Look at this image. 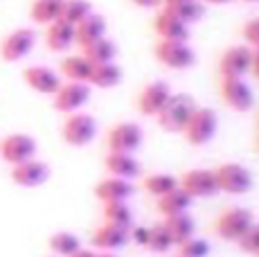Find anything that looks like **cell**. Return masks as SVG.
Returning a JSON list of instances; mask_svg holds the SVG:
<instances>
[{"label":"cell","instance_id":"cell-1","mask_svg":"<svg viewBox=\"0 0 259 257\" xmlns=\"http://www.w3.org/2000/svg\"><path fill=\"white\" fill-rule=\"evenodd\" d=\"M196 106H198L196 100H194L192 95H187V93H171V97H169L167 104L160 108L156 120H158V124H160L162 131L181 133Z\"/></svg>","mask_w":259,"mask_h":257},{"label":"cell","instance_id":"cell-2","mask_svg":"<svg viewBox=\"0 0 259 257\" xmlns=\"http://www.w3.org/2000/svg\"><path fill=\"white\" fill-rule=\"evenodd\" d=\"M219 128V117L212 108L207 106H196L194 113L189 115L185 128H183V138H185L187 145L192 147H205L207 142L217 136Z\"/></svg>","mask_w":259,"mask_h":257},{"label":"cell","instance_id":"cell-3","mask_svg":"<svg viewBox=\"0 0 259 257\" xmlns=\"http://www.w3.org/2000/svg\"><path fill=\"white\" fill-rule=\"evenodd\" d=\"M97 136V120L83 111L66 115L61 124V140L68 147H88Z\"/></svg>","mask_w":259,"mask_h":257},{"label":"cell","instance_id":"cell-4","mask_svg":"<svg viewBox=\"0 0 259 257\" xmlns=\"http://www.w3.org/2000/svg\"><path fill=\"white\" fill-rule=\"evenodd\" d=\"M255 224V217L246 207H228L214 221V232L221 237L223 241H237L246 235V230Z\"/></svg>","mask_w":259,"mask_h":257},{"label":"cell","instance_id":"cell-5","mask_svg":"<svg viewBox=\"0 0 259 257\" xmlns=\"http://www.w3.org/2000/svg\"><path fill=\"white\" fill-rule=\"evenodd\" d=\"M153 54L158 63L169 70H189L196 63V52L187 41H158Z\"/></svg>","mask_w":259,"mask_h":257},{"label":"cell","instance_id":"cell-6","mask_svg":"<svg viewBox=\"0 0 259 257\" xmlns=\"http://www.w3.org/2000/svg\"><path fill=\"white\" fill-rule=\"evenodd\" d=\"M219 95L223 104L237 113H246L255 104V93L243 77H221L219 79Z\"/></svg>","mask_w":259,"mask_h":257},{"label":"cell","instance_id":"cell-7","mask_svg":"<svg viewBox=\"0 0 259 257\" xmlns=\"http://www.w3.org/2000/svg\"><path fill=\"white\" fill-rule=\"evenodd\" d=\"M36 151L38 145L29 133H7L0 138V160L7 162L9 167L36 158Z\"/></svg>","mask_w":259,"mask_h":257},{"label":"cell","instance_id":"cell-8","mask_svg":"<svg viewBox=\"0 0 259 257\" xmlns=\"http://www.w3.org/2000/svg\"><path fill=\"white\" fill-rule=\"evenodd\" d=\"M214 176H217V185L219 192L223 194H246L252 187V174L248 167L239 165V162H223L214 169Z\"/></svg>","mask_w":259,"mask_h":257},{"label":"cell","instance_id":"cell-9","mask_svg":"<svg viewBox=\"0 0 259 257\" xmlns=\"http://www.w3.org/2000/svg\"><path fill=\"white\" fill-rule=\"evenodd\" d=\"M36 46V32L32 27H16L0 41V59L5 63H18Z\"/></svg>","mask_w":259,"mask_h":257},{"label":"cell","instance_id":"cell-10","mask_svg":"<svg viewBox=\"0 0 259 257\" xmlns=\"http://www.w3.org/2000/svg\"><path fill=\"white\" fill-rule=\"evenodd\" d=\"M91 100V86L83 81H61L59 91L52 95L54 111L70 115V113L81 111Z\"/></svg>","mask_w":259,"mask_h":257},{"label":"cell","instance_id":"cell-11","mask_svg":"<svg viewBox=\"0 0 259 257\" xmlns=\"http://www.w3.org/2000/svg\"><path fill=\"white\" fill-rule=\"evenodd\" d=\"M142 140H144V131L136 122H117L106 133L108 151H119V154H133V151H138Z\"/></svg>","mask_w":259,"mask_h":257},{"label":"cell","instance_id":"cell-12","mask_svg":"<svg viewBox=\"0 0 259 257\" xmlns=\"http://www.w3.org/2000/svg\"><path fill=\"white\" fill-rule=\"evenodd\" d=\"M178 187L185 194H189L192 199H210V196L219 194V185H217V176L214 169H187L185 174L178 179Z\"/></svg>","mask_w":259,"mask_h":257},{"label":"cell","instance_id":"cell-13","mask_svg":"<svg viewBox=\"0 0 259 257\" xmlns=\"http://www.w3.org/2000/svg\"><path fill=\"white\" fill-rule=\"evenodd\" d=\"M50 174H52L50 165L43 160H38V158L25 160L21 165H14L12 169H9V179H12L14 185L29 187V190H32V187H41L43 183H48Z\"/></svg>","mask_w":259,"mask_h":257},{"label":"cell","instance_id":"cell-14","mask_svg":"<svg viewBox=\"0 0 259 257\" xmlns=\"http://www.w3.org/2000/svg\"><path fill=\"white\" fill-rule=\"evenodd\" d=\"M169 97H171V86L167 81H160V79L158 81H149L140 91V95H138L136 108L144 117H156Z\"/></svg>","mask_w":259,"mask_h":257},{"label":"cell","instance_id":"cell-15","mask_svg":"<svg viewBox=\"0 0 259 257\" xmlns=\"http://www.w3.org/2000/svg\"><path fill=\"white\" fill-rule=\"evenodd\" d=\"M21 77L29 91L38 93V95H50V97L59 91V86L63 81L61 75L48 66H27V68H23Z\"/></svg>","mask_w":259,"mask_h":257},{"label":"cell","instance_id":"cell-16","mask_svg":"<svg viewBox=\"0 0 259 257\" xmlns=\"http://www.w3.org/2000/svg\"><path fill=\"white\" fill-rule=\"evenodd\" d=\"M250 59L252 48L250 46H232L219 57V75L221 77H246L250 72Z\"/></svg>","mask_w":259,"mask_h":257},{"label":"cell","instance_id":"cell-17","mask_svg":"<svg viewBox=\"0 0 259 257\" xmlns=\"http://www.w3.org/2000/svg\"><path fill=\"white\" fill-rule=\"evenodd\" d=\"M93 248H99L102 253H115L117 248H124L128 244V228L122 226H113L104 221L102 226H97L91 237Z\"/></svg>","mask_w":259,"mask_h":257},{"label":"cell","instance_id":"cell-18","mask_svg":"<svg viewBox=\"0 0 259 257\" xmlns=\"http://www.w3.org/2000/svg\"><path fill=\"white\" fill-rule=\"evenodd\" d=\"M153 32L158 34L160 41H189V25L183 21H178L176 16H171L169 12L160 9L153 18Z\"/></svg>","mask_w":259,"mask_h":257},{"label":"cell","instance_id":"cell-19","mask_svg":"<svg viewBox=\"0 0 259 257\" xmlns=\"http://www.w3.org/2000/svg\"><path fill=\"white\" fill-rule=\"evenodd\" d=\"M46 48L54 54H63L74 46V25L66 21H54L46 27Z\"/></svg>","mask_w":259,"mask_h":257},{"label":"cell","instance_id":"cell-20","mask_svg":"<svg viewBox=\"0 0 259 257\" xmlns=\"http://www.w3.org/2000/svg\"><path fill=\"white\" fill-rule=\"evenodd\" d=\"M104 167H106V172L111 176H117V179H124V181H133L136 176H140V172H142L136 156L119 154V151H108V154L104 156Z\"/></svg>","mask_w":259,"mask_h":257},{"label":"cell","instance_id":"cell-21","mask_svg":"<svg viewBox=\"0 0 259 257\" xmlns=\"http://www.w3.org/2000/svg\"><path fill=\"white\" fill-rule=\"evenodd\" d=\"M102 36H106V18L95 12L74 25V46L79 50H83L86 46H91V43H95Z\"/></svg>","mask_w":259,"mask_h":257},{"label":"cell","instance_id":"cell-22","mask_svg":"<svg viewBox=\"0 0 259 257\" xmlns=\"http://www.w3.org/2000/svg\"><path fill=\"white\" fill-rule=\"evenodd\" d=\"M133 194V185L131 181L117 179V176H108V179L99 181L95 185V196L102 203H113V201H126Z\"/></svg>","mask_w":259,"mask_h":257},{"label":"cell","instance_id":"cell-23","mask_svg":"<svg viewBox=\"0 0 259 257\" xmlns=\"http://www.w3.org/2000/svg\"><path fill=\"white\" fill-rule=\"evenodd\" d=\"M93 63L83 57L81 52L79 54H66L59 63V75H61L66 81H83L88 83V77H91Z\"/></svg>","mask_w":259,"mask_h":257},{"label":"cell","instance_id":"cell-24","mask_svg":"<svg viewBox=\"0 0 259 257\" xmlns=\"http://www.w3.org/2000/svg\"><path fill=\"white\" fill-rule=\"evenodd\" d=\"M122 81V68L117 66L115 61L111 63H97L93 66L91 77H88V86L102 88V91H108V88H115Z\"/></svg>","mask_w":259,"mask_h":257},{"label":"cell","instance_id":"cell-25","mask_svg":"<svg viewBox=\"0 0 259 257\" xmlns=\"http://www.w3.org/2000/svg\"><path fill=\"white\" fill-rule=\"evenodd\" d=\"M61 7H63V0H32L29 3V21L48 27L50 23L59 21Z\"/></svg>","mask_w":259,"mask_h":257},{"label":"cell","instance_id":"cell-26","mask_svg":"<svg viewBox=\"0 0 259 257\" xmlns=\"http://www.w3.org/2000/svg\"><path fill=\"white\" fill-rule=\"evenodd\" d=\"M160 9H165L171 16H176L185 25H194V23H198L205 16V5L201 0H183V3H176V5H162Z\"/></svg>","mask_w":259,"mask_h":257},{"label":"cell","instance_id":"cell-27","mask_svg":"<svg viewBox=\"0 0 259 257\" xmlns=\"http://www.w3.org/2000/svg\"><path fill=\"white\" fill-rule=\"evenodd\" d=\"M192 196L185 194V192L181 190V187H176V190L167 192V194H162L160 199H158V212H160L162 217H174V215H183V212L189 210V205H192Z\"/></svg>","mask_w":259,"mask_h":257},{"label":"cell","instance_id":"cell-28","mask_svg":"<svg viewBox=\"0 0 259 257\" xmlns=\"http://www.w3.org/2000/svg\"><path fill=\"white\" fill-rule=\"evenodd\" d=\"M162 224H165L174 246L183 244L185 239L194 237V228H196V226H194V219L187 215V212H183V215H174V217H165Z\"/></svg>","mask_w":259,"mask_h":257},{"label":"cell","instance_id":"cell-29","mask_svg":"<svg viewBox=\"0 0 259 257\" xmlns=\"http://www.w3.org/2000/svg\"><path fill=\"white\" fill-rule=\"evenodd\" d=\"M81 54L93 66H97V63H111V61H115V57H117V46L108 36H102L95 43H91V46L83 48Z\"/></svg>","mask_w":259,"mask_h":257},{"label":"cell","instance_id":"cell-30","mask_svg":"<svg viewBox=\"0 0 259 257\" xmlns=\"http://www.w3.org/2000/svg\"><path fill=\"white\" fill-rule=\"evenodd\" d=\"M48 246L54 257H70L81 248V241H79V237L70 230H59V232H54V235H50Z\"/></svg>","mask_w":259,"mask_h":257},{"label":"cell","instance_id":"cell-31","mask_svg":"<svg viewBox=\"0 0 259 257\" xmlns=\"http://www.w3.org/2000/svg\"><path fill=\"white\" fill-rule=\"evenodd\" d=\"M142 187H144V192H147V194L160 199L162 194L176 190V187H178V179H174V176L167 174V172H153V174H149V176H144V179H142Z\"/></svg>","mask_w":259,"mask_h":257},{"label":"cell","instance_id":"cell-32","mask_svg":"<svg viewBox=\"0 0 259 257\" xmlns=\"http://www.w3.org/2000/svg\"><path fill=\"white\" fill-rule=\"evenodd\" d=\"M104 221L113 226H122V228H131L133 224V215L131 207L126 205V201H113V203H104Z\"/></svg>","mask_w":259,"mask_h":257},{"label":"cell","instance_id":"cell-33","mask_svg":"<svg viewBox=\"0 0 259 257\" xmlns=\"http://www.w3.org/2000/svg\"><path fill=\"white\" fill-rule=\"evenodd\" d=\"M91 14H93L91 0H63L59 21H66V23H70V25H77V23H81L83 18L91 16Z\"/></svg>","mask_w":259,"mask_h":257},{"label":"cell","instance_id":"cell-34","mask_svg":"<svg viewBox=\"0 0 259 257\" xmlns=\"http://www.w3.org/2000/svg\"><path fill=\"white\" fill-rule=\"evenodd\" d=\"M174 246L171 237H169V232L165 228V224H156L149 228V239H147V250H151V253H167L169 248Z\"/></svg>","mask_w":259,"mask_h":257},{"label":"cell","instance_id":"cell-35","mask_svg":"<svg viewBox=\"0 0 259 257\" xmlns=\"http://www.w3.org/2000/svg\"><path fill=\"white\" fill-rule=\"evenodd\" d=\"M178 255L185 257H207L210 255V244L198 237H189L183 244H178Z\"/></svg>","mask_w":259,"mask_h":257},{"label":"cell","instance_id":"cell-36","mask_svg":"<svg viewBox=\"0 0 259 257\" xmlns=\"http://www.w3.org/2000/svg\"><path fill=\"white\" fill-rule=\"evenodd\" d=\"M237 246H239V250L246 253V255H257L259 253V224L257 221L246 230V235L237 241Z\"/></svg>","mask_w":259,"mask_h":257},{"label":"cell","instance_id":"cell-37","mask_svg":"<svg viewBox=\"0 0 259 257\" xmlns=\"http://www.w3.org/2000/svg\"><path fill=\"white\" fill-rule=\"evenodd\" d=\"M241 36H243V41H246V46L259 48V16H255V18H250V21L243 23Z\"/></svg>","mask_w":259,"mask_h":257},{"label":"cell","instance_id":"cell-38","mask_svg":"<svg viewBox=\"0 0 259 257\" xmlns=\"http://www.w3.org/2000/svg\"><path fill=\"white\" fill-rule=\"evenodd\" d=\"M147 239H149V228L147 226H131L128 228V241L147 248Z\"/></svg>","mask_w":259,"mask_h":257},{"label":"cell","instance_id":"cell-39","mask_svg":"<svg viewBox=\"0 0 259 257\" xmlns=\"http://www.w3.org/2000/svg\"><path fill=\"white\" fill-rule=\"evenodd\" d=\"M250 75L259 81V48H252V59H250Z\"/></svg>","mask_w":259,"mask_h":257},{"label":"cell","instance_id":"cell-40","mask_svg":"<svg viewBox=\"0 0 259 257\" xmlns=\"http://www.w3.org/2000/svg\"><path fill=\"white\" fill-rule=\"evenodd\" d=\"M133 5H138V7L142 9H151V7H160V0H131Z\"/></svg>","mask_w":259,"mask_h":257},{"label":"cell","instance_id":"cell-41","mask_svg":"<svg viewBox=\"0 0 259 257\" xmlns=\"http://www.w3.org/2000/svg\"><path fill=\"white\" fill-rule=\"evenodd\" d=\"M70 257H99V253H95V250H88V248H79L74 255Z\"/></svg>","mask_w":259,"mask_h":257},{"label":"cell","instance_id":"cell-42","mask_svg":"<svg viewBox=\"0 0 259 257\" xmlns=\"http://www.w3.org/2000/svg\"><path fill=\"white\" fill-rule=\"evenodd\" d=\"M203 5H228V3H232V0H201Z\"/></svg>","mask_w":259,"mask_h":257},{"label":"cell","instance_id":"cell-43","mask_svg":"<svg viewBox=\"0 0 259 257\" xmlns=\"http://www.w3.org/2000/svg\"><path fill=\"white\" fill-rule=\"evenodd\" d=\"M176 3H183V0H160V7L162 5H176Z\"/></svg>","mask_w":259,"mask_h":257},{"label":"cell","instance_id":"cell-44","mask_svg":"<svg viewBox=\"0 0 259 257\" xmlns=\"http://www.w3.org/2000/svg\"><path fill=\"white\" fill-rule=\"evenodd\" d=\"M99 257H117L115 253H99Z\"/></svg>","mask_w":259,"mask_h":257},{"label":"cell","instance_id":"cell-45","mask_svg":"<svg viewBox=\"0 0 259 257\" xmlns=\"http://www.w3.org/2000/svg\"><path fill=\"white\" fill-rule=\"evenodd\" d=\"M243 3H259V0H243Z\"/></svg>","mask_w":259,"mask_h":257},{"label":"cell","instance_id":"cell-46","mask_svg":"<svg viewBox=\"0 0 259 257\" xmlns=\"http://www.w3.org/2000/svg\"><path fill=\"white\" fill-rule=\"evenodd\" d=\"M257 149H259V136H257Z\"/></svg>","mask_w":259,"mask_h":257},{"label":"cell","instance_id":"cell-47","mask_svg":"<svg viewBox=\"0 0 259 257\" xmlns=\"http://www.w3.org/2000/svg\"><path fill=\"white\" fill-rule=\"evenodd\" d=\"M257 126H259V117H257Z\"/></svg>","mask_w":259,"mask_h":257},{"label":"cell","instance_id":"cell-48","mask_svg":"<svg viewBox=\"0 0 259 257\" xmlns=\"http://www.w3.org/2000/svg\"><path fill=\"white\" fill-rule=\"evenodd\" d=\"M178 257H185V255H178Z\"/></svg>","mask_w":259,"mask_h":257},{"label":"cell","instance_id":"cell-49","mask_svg":"<svg viewBox=\"0 0 259 257\" xmlns=\"http://www.w3.org/2000/svg\"><path fill=\"white\" fill-rule=\"evenodd\" d=\"M255 257H259V253H257V255H255Z\"/></svg>","mask_w":259,"mask_h":257},{"label":"cell","instance_id":"cell-50","mask_svg":"<svg viewBox=\"0 0 259 257\" xmlns=\"http://www.w3.org/2000/svg\"><path fill=\"white\" fill-rule=\"evenodd\" d=\"M50 257H54V255H50Z\"/></svg>","mask_w":259,"mask_h":257}]
</instances>
